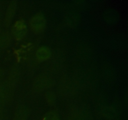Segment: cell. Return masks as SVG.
Instances as JSON below:
<instances>
[{
  "label": "cell",
  "mask_w": 128,
  "mask_h": 120,
  "mask_svg": "<svg viewBox=\"0 0 128 120\" xmlns=\"http://www.w3.org/2000/svg\"><path fill=\"white\" fill-rule=\"evenodd\" d=\"M31 30L36 34H40L44 31L46 26V20L43 15L38 13L32 16L30 21Z\"/></svg>",
  "instance_id": "cell-1"
},
{
  "label": "cell",
  "mask_w": 128,
  "mask_h": 120,
  "mask_svg": "<svg viewBox=\"0 0 128 120\" xmlns=\"http://www.w3.org/2000/svg\"><path fill=\"white\" fill-rule=\"evenodd\" d=\"M44 120H60V116L55 111H50L45 114Z\"/></svg>",
  "instance_id": "cell-6"
},
{
  "label": "cell",
  "mask_w": 128,
  "mask_h": 120,
  "mask_svg": "<svg viewBox=\"0 0 128 120\" xmlns=\"http://www.w3.org/2000/svg\"><path fill=\"white\" fill-rule=\"evenodd\" d=\"M15 11H16V4H12L8 8L7 13H6V21L8 23V24H9L11 22V21H12V19L14 17Z\"/></svg>",
  "instance_id": "cell-4"
},
{
  "label": "cell",
  "mask_w": 128,
  "mask_h": 120,
  "mask_svg": "<svg viewBox=\"0 0 128 120\" xmlns=\"http://www.w3.org/2000/svg\"><path fill=\"white\" fill-rule=\"evenodd\" d=\"M0 74H1V73H0Z\"/></svg>",
  "instance_id": "cell-8"
},
{
  "label": "cell",
  "mask_w": 128,
  "mask_h": 120,
  "mask_svg": "<svg viewBox=\"0 0 128 120\" xmlns=\"http://www.w3.org/2000/svg\"><path fill=\"white\" fill-rule=\"evenodd\" d=\"M14 34L16 38L20 39L23 37L26 32V28L24 24V21H19L14 24Z\"/></svg>",
  "instance_id": "cell-2"
},
{
  "label": "cell",
  "mask_w": 128,
  "mask_h": 120,
  "mask_svg": "<svg viewBox=\"0 0 128 120\" xmlns=\"http://www.w3.org/2000/svg\"><path fill=\"white\" fill-rule=\"evenodd\" d=\"M27 112L24 109L18 110L15 113L14 120H26L27 119Z\"/></svg>",
  "instance_id": "cell-5"
},
{
  "label": "cell",
  "mask_w": 128,
  "mask_h": 120,
  "mask_svg": "<svg viewBox=\"0 0 128 120\" xmlns=\"http://www.w3.org/2000/svg\"><path fill=\"white\" fill-rule=\"evenodd\" d=\"M2 112H1V111L0 110V120H2Z\"/></svg>",
  "instance_id": "cell-7"
},
{
  "label": "cell",
  "mask_w": 128,
  "mask_h": 120,
  "mask_svg": "<svg viewBox=\"0 0 128 120\" xmlns=\"http://www.w3.org/2000/svg\"><path fill=\"white\" fill-rule=\"evenodd\" d=\"M36 56L40 61H45L51 56V51L50 49L46 47H41L36 51Z\"/></svg>",
  "instance_id": "cell-3"
}]
</instances>
